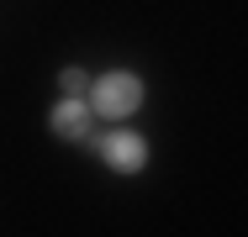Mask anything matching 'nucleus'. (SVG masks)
I'll return each mask as SVG.
<instances>
[{
    "mask_svg": "<svg viewBox=\"0 0 248 237\" xmlns=\"http://www.w3.org/2000/svg\"><path fill=\"white\" fill-rule=\"evenodd\" d=\"M90 95H95V111H100V116L122 121V116H132V111L143 105V79L127 74V69H116V74H100L95 85H90Z\"/></svg>",
    "mask_w": 248,
    "mask_h": 237,
    "instance_id": "f257e3e1",
    "label": "nucleus"
},
{
    "mask_svg": "<svg viewBox=\"0 0 248 237\" xmlns=\"http://www.w3.org/2000/svg\"><path fill=\"white\" fill-rule=\"evenodd\" d=\"M100 158H106V169H116V174H138V169L148 163V142L138 137V132H106V137H100Z\"/></svg>",
    "mask_w": 248,
    "mask_h": 237,
    "instance_id": "f03ea898",
    "label": "nucleus"
},
{
    "mask_svg": "<svg viewBox=\"0 0 248 237\" xmlns=\"http://www.w3.org/2000/svg\"><path fill=\"white\" fill-rule=\"evenodd\" d=\"M90 127H95V116H90L85 100H69V95H63V100L53 105V132H58L63 142H85Z\"/></svg>",
    "mask_w": 248,
    "mask_h": 237,
    "instance_id": "7ed1b4c3",
    "label": "nucleus"
},
{
    "mask_svg": "<svg viewBox=\"0 0 248 237\" xmlns=\"http://www.w3.org/2000/svg\"><path fill=\"white\" fill-rule=\"evenodd\" d=\"M58 85H63L69 100H85V95H90V74H85V69H63V74H58Z\"/></svg>",
    "mask_w": 248,
    "mask_h": 237,
    "instance_id": "20e7f679",
    "label": "nucleus"
}]
</instances>
